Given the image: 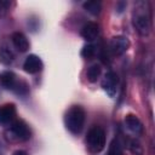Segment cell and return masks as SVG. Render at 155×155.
I'll return each instance as SVG.
<instances>
[{"label": "cell", "instance_id": "cell-19", "mask_svg": "<svg viewBox=\"0 0 155 155\" xmlns=\"http://www.w3.org/2000/svg\"><path fill=\"white\" fill-rule=\"evenodd\" d=\"M10 7V1L0 0V13H5Z\"/></svg>", "mask_w": 155, "mask_h": 155}, {"label": "cell", "instance_id": "cell-13", "mask_svg": "<svg viewBox=\"0 0 155 155\" xmlns=\"http://www.w3.org/2000/svg\"><path fill=\"white\" fill-rule=\"evenodd\" d=\"M13 58H15L13 52H12L6 45H2V46L0 47V62H1L2 64H6V65H7V64L12 63Z\"/></svg>", "mask_w": 155, "mask_h": 155}, {"label": "cell", "instance_id": "cell-5", "mask_svg": "<svg viewBox=\"0 0 155 155\" xmlns=\"http://www.w3.org/2000/svg\"><path fill=\"white\" fill-rule=\"evenodd\" d=\"M130 47V41L125 36H114L111 38V40L109 41V50L115 56H120L122 53H125L127 51V48Z\"/></svg>", "mask_w": 155, "mask_h": 155}, {"label": "cell", "instance_id": "cell-6", "mask_svg": "<svg viewBox=\"0 0 155 155\" xmlns=\"http://www.w3.org/2000/svg\"><path fill=\"white\" fill-rule=\"evenodd\" d=\"M16 120V107L12 103L0 105V125L10 126Z\"/></svg>", "mask_w": 155, "mask_h": 155}, {"label": "cell", "instance_id": "cell-10", "mask_svg": "<svg viewBox=\"0 0 155 155\" xmlns=\"http://www.w3.org/2000/svg\"><path fill=\"white\" fill-rule=\"evenodd\" d=\"M11 41H12L15 48L19 52H25L29 48V41H28L27 36L21 31L13 33L11 36Z\"/></svg>", "mask_w": 155, "mask_h": 155}, {"label": "cell", "instance_id": "cell-15", "mask_svg": "<svg viewBox=\"0 0 155 155\" xmlns=\"http://www.w3.org/2000/svg\"><path fill=\"white\" fill-rule=\"evenodd\" d=\"M84 8L88 13H91L93 16H97L102 10V5H101L99 1H87V2H84Z\"/></svg>", "mask_w": 155, "mask_h": 155}, {"label": "cell", "instance_id": "cell-3", "mask_svg": "<svg viewBox=\"0 0 155 155\" xmlns=\"http://www.w3.org/2000/svg\"><path fill=\"white\" fill-rule=\"evenodd\" d=\"M6 137L13 142H25L31 137L29 126L22 120H15L6 131Z\"/></svg>", "mask_w": 155, "mask_h": 155}, {"label": "cell", "instance_id": "cell-17", "mask_svg": "<svg viewBox=\"0 0 155 155\" xmlns=\"http://www.w3.org/2000/svg\"><path fill=\"white\" fill-rule=\"evenodd\" d=\"M108 155H122V147L117 139H114L110 143Z\"/></svg>", "mask_w": 155, "mask_h": 155}, {"label": "cell", "instance_id": "cell-8", "mask_svg": "<svg viewBox=\"0 0 155 155\" xmlns=\"http://www.w3.org/2000/svg\"><path fill=\"white\" fill-rule=\"evenodd\" d=\"M42 67H44L42 61L36 54H29L23 63V69L29 74H36L41 71Z\"/></svg>", "mask_w": 155, "mask_h": 155}, {"label": "cell", "instance_id": "cell-1", "mask_svg": "<svg viewBox=\"0 0 155 155\" xmlns=\"http://www.w3.org/2000/svg\"><path fill=\"white\" fill-rule=\"evenodd\" d=\"M85 117H86V114L82 107L80 105L70 107L64 116V122L67 128L74 134L80 133L85 125Z\"/></svg>", "mask_w": 155, "mask_h": 155}, {"label": "cell", "instance_id": "cell-20", "mask_svg": "<svg viewBox=\"0 0 155 155\" xmlns=\"http://www.w3.org/2000/svg\"><path fill=\"white\" fill-rule=\"evenodd\" d=\"M12 155H28V154H27V151H24V150H21V149H19V150H16Z\"/></svg>", "mask_w": 155, "mask_h": 155}, {"label": "cell", "instance_id": "cell-18", "mask_svg": "<svg viewBox=\"0 0 155 155\" xmlns=\"http://www.w3.org/2000/svg\"><path fill=\"white\" fill-rule=\"evenodd\" d=\"M94 53H96V48L93 45H86V46H84V48L81 51V56L87 58V59L92 58L94 56Z\"/></svg>", "mask_w": 155, "mask_h": 155}, {"label": "cell", "instance_id": "cell-16", "mask_svg": "<svg viewBox=\"0 0 155 155\" xmlns=\"http://www.w3.org/2000/svg\"><path fill=\"white\" fill-rule=\"evenodd\" d=\"M128 149L133 155H143V147L137 139H131L128 142Z\"/></svg>", "mask_w": 155, "mask_h": 155}, {"label": "cell", "instance_id": "cell-14", "mask_svg": "<svg viewBox=\"0 0 155 155\" xmlns=\"http://www.w3.org/2000/svg\"><path fill=\"white\" fill-rule=\"evenodd\" d=\"M101 73H102V68L99 64H93L91 65L87 71H86V76H87V80L90 82H96L98 80V78L101 76Z\"/></svg>", "mask_w": 155, "mask_h": 155}, {"label": "cell", "instance_id": "cell-2", "mask_svg": "<svg viewBox=\"0 0 155 155\" xmlns=\"http://www.w3.org/2000/svg\"><path fill=\"white\" fill-rule=\"evenodd\" d=\"M140 6L142 7L134 8L132 22H133L136 30L140 35L147 36L150 33V15H149V11L143 2L140 4Z\"/></svg>", "mask_w": 155, "mask_h": 155}, {"label": "cell", "instance_id": "cell-11", "mask_svg": "<svg viewBox=\"0 0 155 155\" xmlns=\"http://www.w3.org/2000/svg\"><path fill=\"white\" fill-rule=\"evenodd\" d=\"M125 125L131 132H133L136 134H140L143 132V125H142L140 120L133 114H127L125 116Z\"/></svg>", "mask_w": 155, "mask_h": 155}, {"label": "cell", "instance_id": "cell-9", "mask_svg": "<svg viewBox=\"0 0 155 155\" xmlns=\"http://www.w3.org/2000/svg\"><path fill=\"white\" fill-rule=\"evenodd\" d=\"M81 36L86 40V41H93L98 38L99 35V28L96 23L93 22H87L86 24H84V27L81 28L80 31Z\"/></svg>", "mask_w": 155, "mask_h": 155}, {"label": "cell", "instance_id": "cell-4", "mask_svg": "<svg viewBox=\"0 0 155 155\" xmlns=\"http://www.w3.org/2000/svg\"><path fill=\"white\" fill-rule=\"evenodd\" d=\"M86 144L90 151L99 153L105 147V132L101 126H93L90 128L86 136Z\"/></svg>", "mask_w": 155, "mask_h": 155}, {"label": "cell", "instance_id": "cell-12", "mask_svg": "<svg viewBox=\"0 0 155 155\" xmlns=\"http://www.w3.org/2000/svg\"><path fill=\"white\" fill-rule=\"evenodd\" d=\"M17 79H16V75L12 73V71H2L0 74V84L2 87L7 88V90H15L16 85H17Z\"/></svg>", "mask_w": 155, "mask_h": 155}, {"label": "cell", "instance_id": "cell-7", "mask_svg": "<svg viewBox=\"0 0 155 155\" xmlns=\"http://www.w3.org/2000/svg\"><path fill=\"white\" fill-rule=\"evenodd\" d=\"M117 84H119V78L116 75V73L114 71H108L103 80H102V87L103 90L110 96V97H114L115 93H116V90H117Z\"/></svg>", "mask_w": 155, "mask_h": 155}]
</instances>
